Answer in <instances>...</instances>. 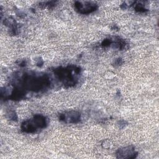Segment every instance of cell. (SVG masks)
<instances>
[{
	"mask_svg": "<svg viewBox=\"0 0 159 159\" xmlns=\"http://www.w3.org/2000/svg\"><path fill=\"white\" fill-rule=\"evenodd\" d=\"M135 151L134 149L130 147H127L124 149H120L119 150L118 155L119 158H134Z\"/></svg>",
	"mask_w": 159,
	"mask_h": 159,
	"instance_id": "obj_1",
	"label": "cell"
}]
</instances>
